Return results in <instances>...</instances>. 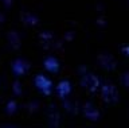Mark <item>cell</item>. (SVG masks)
I'll return each mask as SVG.
<instances>
[{
	"mask_svg": "<svg viewBox=\"0 0 129 128\" xmlns=\"http://www.w3.org/2000/svg\"><path fill=\"white\" fill-rule=\"evenodd\" d=\"M126 51H128V54H129V47H128V49H126Z\"/></svg>",
	"mask_w": 129,
	"mask_h": 128,
	"instance_id": "cell-1",
	"label": "cell"
}]
</instances>
